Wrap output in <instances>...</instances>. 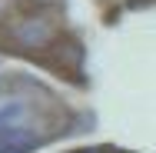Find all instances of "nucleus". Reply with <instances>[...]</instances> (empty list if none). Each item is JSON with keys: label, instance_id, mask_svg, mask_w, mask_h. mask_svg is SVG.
Wrapping results in <instances>:
<instances>
[{"label": "nucleus", "instance_id": "obj_2", "mask_svg": "<svg viewBox=\"0 0 156 153\" xmlns=\"http://www.w3.org/2000/svg\"><path fill=\"white\" fill-rule=\"evenodd\" d=\"M20 110H23L20 103H10L7 110H0V130H10V120H13V117H20Z\"/></svg>", "mask_w": 156, "mask_h": 153}, {"label": "nucleus", "instance_id": "obj_1", "mask_svg": "<svg viewBox=\"0 0 156 153\" xmlns=\"http://www.w3.org/2000/svg\"><path fill=\"white\" fill-rule=\"evenodd\" d=\"M37 137L20 130V126H10V130H0V153H30L37 150Z\"/></svg>", "mask_w": 156, "mask_h": 153}]
</instances>
